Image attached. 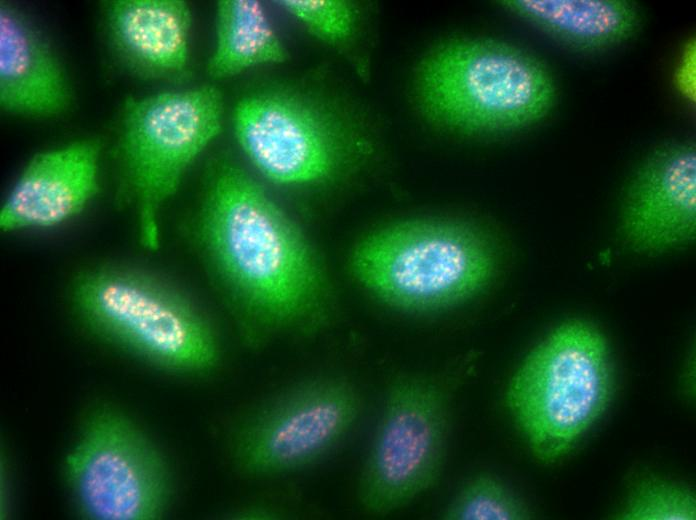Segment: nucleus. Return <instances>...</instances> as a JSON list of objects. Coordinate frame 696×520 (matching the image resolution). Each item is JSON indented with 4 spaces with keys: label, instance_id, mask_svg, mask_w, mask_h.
Returning a JSON list of instances; mask_svg holds the SVG:
<instances>
[{
    "label": "nucleus",
    "instance_id": "f257e3e1",
    "mask_svg": "<svg viewBox=\"0 0 696 520\" xmlns=\"http://www.w3.org/2000/svg\"><path fill=\"white\" fill-rule=\"evenodd\" d=\"M201 228L246 317L278 330L313 320L325 301L318 264L298 228L242 168L216 167Z\"/></svg>",
    "mask_w": 696,
    "mask_h": 520
},
{
    "label": "nucleus",
    "instance_id": "f03ea898",
    "mask_svg": "<svg viewBox=\"0 0 696 520\" xmlns=\"http://www.w3.org/2000/svg\"><path fill=\"white\" fill-rule=\"evenodd\" d=\"M417 87L432 121L468 134L534 124L556 98L554 81L539 60L483 38L457 39L436 49L421 65Z\"/></svg>",
    "mask_w": 696,
    "mask_h": 520
},
{
    "label": "nucleus",
    "instance_id": "7ed1b4c3",
    "mask_svg": "<svg viewBox=\"0 0 696 520\" xmlns=\"http://www.w3.org/2000/svg\"><path fill=\"white\" fill-rule=\"evenodd\" d=\"M486 238L471 226L406 221L381 229L355 249L356 278L387 304L407 311L445 308L482 290L495 271Z\"/></svg>",
    "mask_w": 696,
    "mask_h": 520
},
{
    "label": "nucleus",
    "instance_id": "20e7f679",
    "mask_svg": "<svg viewBox=\"0 0 696 520\" xmlns=\"http://www.w3.org/2000/svg\"><path fill=\"white\" fill-rule=\"evenodd\" d=\"M612 387L603 336L588 323L570 321L525 358L506 398L533 453L552 462L604 412Z\"/></svg>",
    "mask_w": 696,
    "mask_h": 520
},
{
    "label": "nucleus",
    "instance_id": "39448f33",
    "mask_svg": "<svg viewBox=\"0 0 696 520\" xmlns=\"http://www.w3.org/2000/svg\"><path fill=\"white\" fill-rule=\"evenodd\" d=\"M222 114L221 93L208 85L126 101L119 153L136 201L143 246L158 247L159 208L219 134Z\"/></svg>",
    "mask_w": 696,
    "mask_h": 520
},
{
    "label": "nucleus",
    "instance_id": "423d86ee",
    "mask_svg": "<svg viewBox=\"0 0 696 520\" xmlns=\"http://www.w3.org/2000/svg\"><path fill=\"white\" fill-rule=\"evenodd\" d=\"M76 304L98 332L164 367H213L217 340L207 321L179 294L139 274L106 269L84 276Z\"/></svg>",
    "mask_w": 696,
    "mask_h": 520
},
{
    "label": "nucleus",
    "instance_id": "0eeeda50",
    "mask_svg": "<svg viewBox=\"0 0 696 520\" xmlns=\"http://www.w3.org/2000/svg\"><path fill=\"white\" fill-rule=\"evenodd\" d=\"M65 476L81 516L154 520L170 497L164 458L128 418L101 408L85 421L65 460Z\"/></svg>",
    "mask_w": 696,
    "mask_h": 520
},
{
    "label": "nucleus",
    "instance_id": "6e6552de",
    "mask_svg": "<svg viewBox=\"0 0 696 520\" xmlns=\"http://www.w3.org/2000/svg\"><path fill=\"white\" fill-rule=\"evenodd\" d=\"M447 412L443 391L431 382L407 378L392 385L359 481L358 499L367 512L388 514L437 482Z\"/></svg>",
    "mask_w": 696,
    "mask_h": 520
},
{
    "label": "nucleus",
    "instance_id": "1a4fd4ad",
    "mask_svg": "<svg viewBox=\"0 0 696 520\" xmlns=\"http://www.w3.org/2000/svg\"><path fill=\"white\" fill-rule=\"evenodd\" d=\"M361 409L356 388L339 379L296 386L249 415L235 430L231 455L251 477L291 472L320 459L352 428Z\"/></svg>",
    "mask_w": 696,
    "mask_h": 520
},
{
    "label": "nucleus",
    "instance_id": "9d476101",
    "mask_svg": "<svg viewBox=\"0 0 696 520\" xmlns=\"http://www.w3.org/2000/svg\"><path fill=\"white\" fill-rule=\"evenodd\" d=\"M236 139L256 168L278 184L298 185L328 178L339 161L330 125L294 97L256 93L233 113Z\"/></svg>",
    "mask_w": 696,
    "mask_h": 520
},
{
    "label": "nucleus",
    "instance_id": "9b49d317",
    "mask_svg": "<svg viewBox=\"0 0 696 520\" xmlns=\"http://www.w3.org/2000/svg\"><path fill=\"white\" fill-rule=\"evenodd\" d=\"M619 228L631 248L645 254L677 249L696 234V149L677 141L653 151L631 177Z\"/></svg>",
    "mask_w": 696,
    "mask_h": 520
},
{
    "label": "nucleus",
    "instance_id": "f8f14e48",
    "mask_svg": "<svg viewBox=\"0 0 696 520\" xmlns=\"http://www.w3.org/2000/svg\"><path fill=\"white\" fill-rule=\"evenodd\" d=\"M100 149L89 139L36 154L0 211L1 228H47L79 214L98 192Z\"/></svg>",
    "mask_w": 696,
    "mask_h": 520
},
{
    "label": "nucleus",
    "instance_id": "ddd939ff",
    "mask_svg": "<svg viewBox=\"0 0 696 520\" xmlns=\"http://www.w3.org/2000/svg\"><path fill=\"white\" fill-rule=\"evenodd\" d=\"M0 101L5 110L30 116L60 114L71 101L58 60L8 4L0 7Z\"/></svg>",
    "mask_w": 696,
    "mask_h": 520
},
{
    "label": "nucleus",
    "instance_id": "4468645a",
    "mask_svg": "<svg viewBox=\"0 0 696 520\" xmlns=\"http://www.w3.org/2000/svg\"><path fill=\"white\" fill-rule=\"evenodd\" d=\"M116 51L147 77H176L188 63L191 12L180 0H122L108 10Z\"/></svg>",
    "mask_w": 696,
    "mask_h": 520
},
{
    "label": "nucleus",
    "instance_id": "2eb2a0df",
    "mask_svg": "<svg viewBox=\"0 0 696 520\" xmlns=\"http://www.w3.org/2000/svg\"><path fill=\"white\" fill-rule=\"evenodd\" d=\"M502 7L576 51L619 45L640 27L641 15L626 0H506Z\"/></svg>",
    "mask_w": 696,
    "mask_h": 520
},
{
    "label": "nucleus",
    "instance_id": "dca6fc26",
    "mask_svg": "<svg viewBox=\"0 0 696 520\" xmlns=\"http://www.w3.org/2000/svg\"><path fill=\"white\" fill-rule=\"evenodd\" d=\"M288 59V51L256 0L217 4L216 45L207 70L213 78L234 76L248 68Z\"/></svg>",
    "mask_w": 696,
    "mask_h": 520
},
{
    "label": "nucleus",
    "instance_id": "f3484780",
    "mask_svg": "<svg viewBox=\"0 0 696 520\" xmlns=\"http://www.w3.org/2000/svg\"><path fill=\"white\" fill-rule=\"evenodd\" d=\"M448 520H523L528 508L498 480L479 476L469 481L446 508Z\"/></svg>",
    "mask_w": 696,
    "mask_h": 520
},
{
    "label": "nucleus",
    "instance_id": "a211bd4d",
    "mask_svg": "<svg viewBox=\"0 0 696 520\" xmlns=\"http://www.w3.org/2000/svg\"><path fill=\"white\" fill-rule=\"evenodd\" d=\"M620 519L626 520H695L696 500L683 486L649 479L631 491Z\"/></svg>",
    "mask_w": 696,
    "mask_h": 520
},
{
    "label": "nucleus",
    "instance_id": "6ab92c4d",
    "mask_svg": "<svg viewBox=\"0 0 696 520\" xmlns=\"http://www.w3.org/2000/svg\"><path fill=\"white\" fill-rule=\"evenodd\" d=\"M277 5L296 18L317 39L341 45L354 34L355 6L343 0H279Z\"/></svg>",
    "mask_w": 696,
    "mask_h": 520
},
{
    "label": "nucleus",
    "instance_id": "aec40b11",
    "mask_svg": "<svg viewBox=\"0 0 696 520\" xmlns=\"http://www.w3.org/2000/svg\"><path fill=\"white\" fill-rule=\"evenodd\" d=\"M678 95L692 104L696 100V42L689 39L683 46L673 74Z\"/></svg>",
    "mask_w": 696,
    "mask_h": 520
}]
</instances>
